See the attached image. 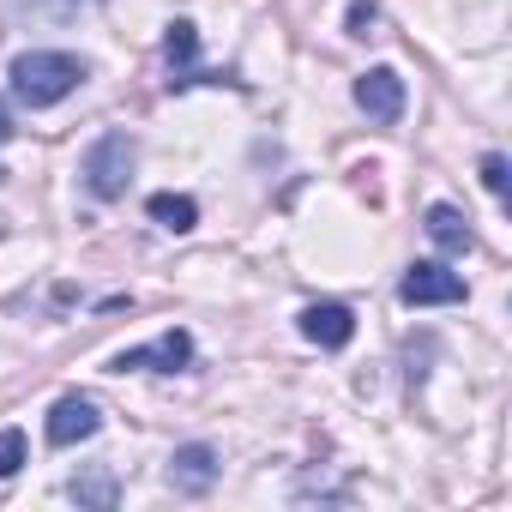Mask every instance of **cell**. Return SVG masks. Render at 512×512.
Instances as JSON below:
<instances>
[{"mask_svg": "<svg viewBox=\"0 0 512 512\" xmlns=\"http://www.w3.org/2000/svg\"><path fill=\"white\" fill-rule=\"evenodd\" d=\"M7 79H13V97L25 109H49V103L73 97L85 85V61L79 55H61V49H31V55H19L7 67Z\"/></svg>", "mask_w": 512, "mask_h": 512, "instance_id": "1", "label": "cell"}, {"mask_svg": "<svg viewBox=\"0 0 512 512\" xmlns=\"http://www.w3.org/2000/svg\"><path fill=\"white\" fill-rule=\"evenodd\" d=\"M133 157H139V145H133L127 133H103V139L85 151V187H91L97 199H121L127 181H133Z\"/></svg>", "mask_w": 512, "mask_h": 512, "instance_id": "2", "label": "cell"}, {"mask_svg": "<svg viewBox=\"0 0 512 512\" xmlns=\"http://www.w3.org/2000/svg\"><path fill=\"white\" fill-rule=\"evenodd\" d=\"M398 296H404V308H452V302H464V278L446 272L440 260H416L404 272Z\"/></svg>", "mask_w": 512, "mask_h": 512, "instance_id": "3", "label": "cell"}, {"mask_svg": "<svg viewBox=\"0 0 512 512\" xmlns=\"http://www.w3.org/2000/svg\"><path fill=\"white\" fill-rule=\"evenodd\" d=\"M193 362V338L181 332V326H169L163 338H151V344H133V350H121L109 368L115 374H127V368H145V374H181Z\"/></svg>", "mask_w": 512, "mask_h": 512, "instance_id": "4", "label": "cell"}, {"mask_svg": "<svg viewBox=\"0 0 512 512\" xmlns=\"http://www.w3.org/2000/svg\"><path fill=\"white\" fill-rule=\"evenodd\" d=\"M356 109H362L368 121H380V127L404 121V79H398L392 67L362 73V79H356Z\"/></svg>", "mask_w": 512, "mask_h": 512, "instance_id": "5", "label": "cell"}, {"mask_svg": "<svg viewBox=\"0 0 512 512\" xmlns=\"http://www.w3.org/2000/svg\"><path fill=\"white\" fill-rule=\"evenodd\" d=\"M302 338L320 350H344L356 338V314L344 302H314V308H302Z\"/></svg>", "mask_w": 512, "mask_h": 512, "instance_id": "6", "label": "cell"}, {"mask_svg": "<svg viewBox=\"0 0 512 512\" xmlns=\"http://www.w3.org/2000/svg\"><path fill=\"white\" fill-rule=\"evenodd\" d=\"M97 428H103V416H97L91 398H61V404L49 410V446H79V440H91Z\"/></svg>", "mask_w": 512, "mask_h": 512, "instance_id": "7", "label": "cell"}, {"mask_svg": "<svg viewBox=\"0 0 512 512\" xmlns=\"http://www.w3.org/2000/svg\"><path fill=\"white\" fill-rule=\"evenodd\" d=\"M211 482H217V452H211L205 440L175 446V458H169V488H181V494H205Z\"/></svg>", "mask_w": 512, "mask_h": 512, "instance_id": "8", "label": "cell"}, {"mask_svg": "<svg viewBox=\"0 0 512 512\" xmlns=\"http://www.w3.org/2000/svg\"><path fill=\"white\" fill-rule=\"evenodd\" d=\"M422 229H428V241H434L440 253H470V247H476V235H470V217H464L458 205H428Z\"/></svg>", "mask_w": 512, "mask_h": 512, "instance_id": "9", "label": "cell"}, {"mask_svg": "<svg viewBox=\"0 0 512 512\" xmlns=\"http://www.w3.org/2000/svg\"><path fill=\"white\" fill-rule=\"evenodd\" d=\"M169 91H187V85H199V73H193V55H199V31L187 25V19H175L169 25Z\"/></svg>", "mask_w": 512, "mask_h": 512, "instance_id": "10", "label": "cell"}, {"mask_svg": "<svg viewBox=\"0 0 512 512\" xmlns=\"http://www.w3.org/2000/svg\"><path fill=\"white\" fill-rule=\"evenodd\" d=\"M145 211H151V223H163L169 235H187V229L199 223V205H193L187 193H151Z\"/></svg>", "mask_w": 512, "mask_h": 512, "instance_id": "11", "label": "cell"}, {"mask_svg": "<svg viewBox=\"0 0 512 512\" xmlns=\"http://www.w3.org/2000/svg\"><path fill=\"white\" fill-rule=\"evenodd\" d=\"M67 494H73L79 506H97V512H109V506L121 500L115 476H103V470H97V476H73V482H67Z\"/></svg>", "mask_w": 512, "mask_h": 512, "instance_id": "12", "label": "cell"}, {"mask_svg": "<svg viewBox=\"0 0 512 512\" xmlns=\"http://www.w3.org/2000/svg\"><path fill=\"white\" fill-rule=\"evenodd\" d=\"M19 464H25V434L19 428H0V482H7Z\"/></svg>", "mask_w": 512, "mask_h": 512, "instance_id": "13", "label": "cell"}, {"mask_svg": "<svg viewBox=\"0 0 512 512\" xmlns=\"http://www.w3.org/2000/svg\"><path fill=\"white\" fill-rule=\"evenodd\" d=\"M482 187H488L494 199H506V157H500V151L482 157Z\"/></svg>", "mask_w": 512, "mask_h": 512, "instance_id": "14", "label": "cell"}, {"mask_svg": "<svg viewBox=\"0 0 512 512\" xmlns=\"http://www.w3.org/2000/svg\"><path fill=\"white\" fill-rule=\"evenodd\" d=\"M368 25H374V7L356 0V7H350V37H368Z\"/></svg>", "mask_w": 512, "mask_h": 512, "instance_id": "15", "label": "cell"}, {"mask_svg": "<svg viewBox=\"0 0 512 512\" xmlns=\"http://www.w3.org/2000/svg\"><path fill=\"white\" fill-rule=\"evenodd\" d=\"M25 7H31V13H49V19H55V13H67V0H19V13H25Z\"/></svg>", "mask_w": 512, "mask_h": 512, "instance_id": "16", "label": "cell"}, {"mask_svg": "<svg viewBox=\"0 0 512 512\" xmlns=\"http://www.w3.org/2000/svg\"><path fill=\"white\" fill-rule=\"evenodd\" d=\"M0 139H13V109H7V97H0Z\"/></svg>", "mask_w": 512, "mask_h": 512, "instance_id": "17", "label": "cell"}, {"mask_svg": "<svg viewBox=\"0 0 512 512\" xmlns=\"http://www.w3.org/2000/svg\"><path fill=\"white\" fill-rule=\"evenodd\" d=\"M0 175H7V169H0Z\"/></svg>", "mask_w": 512, "mask_h": 512, "instance_id": "18", "label": "cell"}]
</instances>
